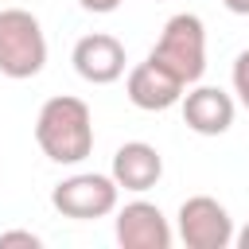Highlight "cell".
<instances>
[{
    "label": "cell",
    "mask_w": 249,
    "mask_h": 249,
    "mask_svg": "<svg viewBox=\"0 0 249 249\" xmlns=\"http://www.w3.org/2000/svg\"><path fill=\"white\" fill-rule=\"evenodd\" d=\"M86 12H93V16H109V12H117L124 0H78Z\"/></svg>",
    "instance_id": "obj_13"
},
{
    "label": "cell",
    "mask_w": 249,
    "mask_h": 249,
    "mask_svg": "<svg viewBox=\"0 0 249 249\" xmlns=\"http://www.w3.org/2000/svg\"><path fill=\"white\" fill-rule=\"evenodd\" d=\"M47 66V35L27 8H0V74L27 82Z\"/></svg>",
    "instance_id": "obj_3"
},
{
    "label": "cell",
    "mask_w": 249,
    "mask_h": 249,
    "mask_svg": "<svg viewBox=\"0 0 249 249\" xmlns=\"http://www.w3.org/2000/svg\"><path fill=\"white\" fill-rule=\"evenodd\" d=\"M152 62H160L163 70H171L183 86L202 82L206 74V23L195 12H179L163 23L156 47L148 51Z\"/></svg>",
    "instance_id": "obj_2"
},
{
    "label": "cell",
    "mask_w": 249,
    "mask_h": 249,
    "mask_svg": "<svg viewBox=\"0 0 249 249\" xmlns=\"http://www.w3.org/2000/svg\"><path fill=\"white\" fill-rule=\"evenodd\" d=\"M113 183L121 191H132V195H144L152 191L160 179H163V156L156 144L148 140H124L117 152H113V167H109Z\"/></svg>",
    "instance_id": "obj_10"
},
{
    "label": "cell",
    "mask_w": 249,
    "mask_h": 249,
    "mask_svg": "<svg viewBox=\"0 0 249 249\" xmlns=\"http://www.w3.org/2000/svg\"><path fill=\"white\" fill-rule=\"evenodd\" d=\"M35 144L51 163H62V167L89 160V152H93V113H89V105L74 93L47 97L39 117H35Z\"/></svg>",
    "instance_id": "obj_1"
},
{
    "label": "cell",
    "mask_w": 249,
    "mask_h": 249,
    "mask_svg": "<svg viewBox=\"0 0 249 249\" xmlns=\"http://www.w3.org/2000/svg\"><path fill=\"white\" fill-rule=\"evenodd\" d=\"M226 4V12H233V16H249V0H222Z\"/></svg>",
    "instance_id": "obj_14"
},
{
    "label": "cell",
    "mask_w": 249,
    "mask_h": 249,
    "mask_svg": "<svg viewBox=\"0 0 249 249\" xmlns=\"http://www.w3.org/2000/svg\"><path fill=\"white\" fill-rule=\"evenodd\" d=\"M70 62L78 70L82 82L89 86H113L117 78H124V43L117 35H105V31H93V35H82L70 51Z\"/></svg>",
    "instance_id": "obj_7"
},
{
    "label": "cell",
    "mask_w": 249,
    "mask_h": 249,
    "mask_svg": "<svg viewBox=\"0 0 249 249\" xmlns=\"http://www.w3.org/2000/svg\"><path fill=\"white\" fill-rule=\"evenodd\" d=\"M183 89H187V86H183L171 70H163L160 62H152V58L136 62V66L124 74V93H128V101H132L136 109H144V113H163V109L179 105Z\"/></svg>",
    "instance_id": "obj_9"
},
{
    "label": "cell",
    "mask_w": 249,
    "mask_h": 249,
    "mask_svg": "<svg viewBox=\"0 0 249 249\" xmlns=\"http://www.w3.org/2000/svg\"><path fill=\"white\" fill-rule=\"evenodd\" d=\"M175 237L187 249H230L233 245V218L210 195H191L179 202Z\"/></svg>",
    "instance_id": "obj_5"
},
{
    "label": "cell",
    "mask_w": 249,
    "mask_h": 249,
    "mask_svg": "<svg viewBox=\"0 0 249 249\" xmlns=\"http://www.w3.org/2000/svg\"><path fill=\"white\" fill-rule=\"evenodd\" d=\"M233 93H237V101H241V109L249 113V47L245 51H237V58H233Z\"/></svg>",
    "instance_id": "obj_11"
},
{
    "label": "cell",
    "mask_w": 249,
    "mask_h": 249,
    "mask_svg": "<svg viewBox=\"0 0 249 249\" xmlns=\"http://www.w3.org/2000/svg\"><path fill=\"white\" fill-rule=\"evenodd\" d=\"M113 233H117V245L121 249H171L175 241V230L167 222V214L148 202V198H132L124 206L113 210Z\"/></svg>",
    "instance_id": "obj_6"
},
{
    "label": "cell",
    "mask_w": 249,
    "mask_h": 249,
    "mask_svg": "<svg viewBox=\"0 0 249 249\" xmlns=\"http://www.w3.org/2000/svg\"><path fill=\"white\" fill-rule=\"evenodd\" d=\"M233 245L237 249H249V226L245 230H233Z\"/></svg>",
    "instance_id": "obj_15"
},
{
    "label": "cell",
    "mask_w": 249,
    "mask_h": 249,
    "mask_svg": "<svg viewBox=\"0 0 249 249\" xmlns=\"http://www.w3.org/2000/svg\"><path fill=\"white\" fill-rule=\"evenodd\" d=\"M179 109H183V121L191 132L198 136H222L233 128V117H237V105L226 89L218 86H187L183 97H179Z\"/></svg>",
    "instance_id": "obj_8"
},
{
    "label": "cell",
    "mask_w": 249,
    "mask_h": 249,
    "mask_svg": "<svg viewBox=\"0 0 249 249\" xmlns=\"http://www.w3.org/2000/svg\"><path fill=\"white\" fill-rule=\"evenodd\" d=\"M12 245H23V249H39L43 237L31 233V230H4L0 233V249H12Z\"/></svg>",
    "instance_id": "obj_12"
},
{
    "label": "cell",
    "mask_w": 249,
    "mask_h": 249,
    "mask_svg": "<svg viewBox=\"0 0 249 249\" xmlns=\"http://www.w3.org/2000/svg\"><path fill=\"white\" fill-rule=\"evenodd\" d=\"M117 198H121V187L113 183V175H101V171L66 175V179L54 183V191H51V206H54L62 218H74V222L109 218V214L117 210Z\"/></svg>",
    "instance_id": "obj_4"
}]
</instances>
